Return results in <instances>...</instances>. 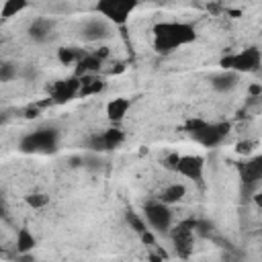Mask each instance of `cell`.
<instances>
[{
    "label": "cell",
    "instance_id": "d6986e66",
    "mask_svg": "<svg viewBox=\"0 0 262 262\" xmlns=\"http://www.w3.org/2000/svg\"><path fill=\"white\" fill-rule=\"evenodd\" d=\"M35 246H37L35 235H33L27 227H20L18 233H16V252H18V254H27V252H31Z\"/></svg>",
    "mask_w": 262,
    "mask_h": 262
},
{
    "label": "cell",
    "instance_id": "4316f807",
    "mask_svg": "<svg viewBox=\"0 0 262 262\" xmlns=\"http://www.w3.org/2000/svg\"><path fill=\"white\" fill-rule=\"evenodd\" d=\"M252 201L262 209V190H256V192H254V196H252Z\"/></svg>",
    "mask_w": 262,
    "mask_h": 262
},
{
    "label": "cell",
    "instance_id": "52a82bcc",
    "mask_svg": "<svg viewBox=\"0 0 262 262\" xmlns=\"http://www.w3.org/2000/svg\"><path fill=\"white\" fill-rule=\"evenodd\" d=\"M143 217L147 225L158 233H170L172 229V209L164 201H149L143 205Z\"/></svg>",
    "mask_w": 262,
    "mask_h": 262
},
{
    "label": "cell",
    "instance_id": "30bf717a",
    "mask_svg": "<svg viewBox=\"0 0 262 262\" xmlns=\"http://www.w3.org/2000/svg\"><path fill=\"white\" fill-rule=\"evenodd\" d=\"M80 86H82V80L80 76H72V78H66V80H57L51 90H49V96H51V102L55 104H66L70 102L72 98L80 96Z\"/></svg>",
    "mask_w": 262,
    "mask_h": 262
},
{
    "label": "cell",
    "instance_id": "ac0fdd59",
    "mask_svg": "<svg viewBox=\"0 0 262 262\" xmlns=\"http://www.w3.org/2000/svg\"><path fill=\"white\" fill-rule=\"evenodd\" d=\"M184 194H186V186L182 182H172L166 188H162V192H160L158 199L164 201V203H168V205H174V203H180L184 199Z\"/></svg>",
    "mask_w": 262,
    "mask_h": 262
},
{
    "label": "cell",
    "instance_id": "44dd1931",
    "mask_svg": "<svg viewBox=\"0 0 262 262\" xmlns=\"http://www.w3.org/2000/svg\"><path fill=\"white\" fill-rule=\"evenodd\" d=\"M125 221H127V225H129L137 235H141L143 231H147V221H145V217H141V215L135 213L133 209H127V211H125Z\"/></svg>",
    "mask_w": 262,
    "mask_h": 262
},
{
    "label": "cell",
    "instance_id": "484cf974",
    "mask_svg": "<svg viewBox=\"0 0 262 262\" xmlns=\"http://www.w3.org/2000/svg\"><path fill=\"white\" fill-rule=\"evenodd\" d=\"M139 239L145 244V246H156V237H154V233H151V229H147V231H143L141 235H139Z\"/></svg>",
    "mask_w": 262,
    "mask_h": 262
},
{
    "label": "cell",
    "instance_id": "3957f363",
    "mask_svg": "<svg viewBox=\"0 0 262 262\" xmlns=\"http://www.w3.org/2000/svg\"><path fill=\"white\" fill-rule=\"evenodd\" d=\"M59 145V131L55 127H39L20 137L18 149L23 154H53Z\"/></svg>",
    "mask_w": 262,
    "mask_h": 262
},
{
    "label": "cell",
    "instance_id": "8fae6325",
    "mask_svg": "<svg viewBox=\"0 0 262 262\" xmlns=\"http://www.w3.org/2000/svg\"><path fill=\"white\" fill-rule=\"evenodd\" d=\"M111 33H113V23H108V20L102 18V16L88 18V20L80 27V37H82L84 41H88V43L108 39Z\"/></svg>",
    "mask_w": 262,
    "mask_h": 262
},
{
    "label": "cell",
    "instance_id": "2e32d148",
    "mask_svg": "<svg viewBox=\"0 0 262 262\" xmlns=\"http://www.w3.org/2000/svg\"><path fill=\"white\" fill-rule=\"evenodd\" d=\"M51 29H53V23L49 18H37V20H33L29 25V37L33 41H37V43H43V41L49 39Z\"/></svg>",
    "mask_w": 262,
    "mask_h": 262
},
{
    "label": "cell",
    "instance_id": "e0dca14e",
    "mask_svg": "<svg viewBox=\"0 0 262 262\" xmlns=\"http://www.w3.org/2000/svg\"><path fill=\"white\" fill-rule=\"evenodd\" d=\"M82 86H80V96H90V94H98L104 88V80L98 74H86L80 76Z\"/></svg>",
    "mask_w": 262,
    "mask_h": 262
},
{
    "label": "cell",
    "instance_id": "603a6c76",
    "mask_svg": "<svg viewBox=\"0 0 262 262\" xmlns=\"http://www.w3.org/2000/svg\"><path fill=\"white\" fill-rule=\"evenodd\" d=\"M25 201H27V205L33 207V209H43V207L49 203V196H47L45 192H31V194L25 196Z\"/></svg>",
    "mask_w": 262,
    "mask_h": 262
},
{
    "label": "cell",
    "instance_id": "5bb4252c",
    "mask_svg": "<svg viewBox=\"0 0 262 262\" xmlns=\"http://www.w3.org/2000/svg\"><path fill=\"white\" fill-rule=\"evenodd\" d=\"M237 78H239V74H237V72L221 70V72L213 74L209 82H211V88H213L215 92H229V90H233V88H235Z\"/></svg>",
    "mask_w": 262,
    "mask_h": 262
},
{
    "label": "cell",
    "instance_id": "277c9868",
    "mask_svg": "<svg viewBox=\"0 0 262 262\" xmlns=\"http://www.w3.org/2000/svg\"><path fill=\"white\" fill-rule=\"evenodd\" d=\"M219 66H221V70H231V72H237V74L258 72L260 66H262V49L256 47V45L244 47L235 53L223 55L219 59Z\"/></svg>",
    "mask_w": 262,
    "mask_h": 262
},
{
    "label": "cell",
    "instance_id": "cb8c5ba5",
    "mask_svg": "<svg viewBox=\"0 0 262 262\" xmlns=\"http://www.w3.org/2000/svg\"><path fill=\"white\" fill-rule=\"evenodd\" d=\"M12 78H16V63L14 61H2V66H0V80L2 82H10Z\"/></svg>",
    "mask_w": 262,
    "mask_h": 262
},
{
    "label": "cell",
    "instance_id": "4fadbf2b",
    "mask_svg": "<svg viewBox=\"0 0 262 262\" xmlns=\"http://www.w3.org/2000/svg\"><path fill=\"white\" fill-rule=\"evenodd\" d=\"M106 55V49L102 51H94V53H84L82 59L76 63V76H86V74H98L100 66H102V59Z\"/></svg>",
    "mask_w": 262,
    "mask_h": 262
},
{
    "label": "cell",
    "instance_id": "d4e9b609",
    "mask_svg": "<svg viewBox=\"0 0 262 262\" xmlns=\"http://www.w3.org/2000/svg\"><path fill=\"white\" fill-rule=\"evenodd\" d=\"M178 160H180V154H168L166 158H162V166H164L166 170H172V172H176Z\"/></svg>",
    "mask_w": 262,
    "mask_h": 262
},
{
    "label": "cell",
    "instance_id": "9c48e42d",
    "mask_svg": "<svg viewBox=\"0 0 262 262\" xmlns=\"http://www.w3.org/2000/svg\"><path fill=\"white\" fill-rule=\"evenodd\" d=\"M123 141H125V133L119 127H111V129H104L102 133H94L86 141V147L92 151H113Z\"/></svg>",
    "mask_w": 262,
    "mask_h": 262
},
{
    "label": "cell",
    "instance_id": "8992f818",
    "mask_svg": "<svg viewBox=\"0 0 262 262\" xmlns=\"http://www.w3.org/2000/svg\"><path fill=\"white\" fill-rule=\"evenodd\" d=\"M237 174L242 182V196H254L258 186L262 184V154H256L237 164Z\"/></svg>",
    "mask_w": 262,
    "mask_h": 262
},
{
    "label": "cell",
    "instance_id": "6da1fadb",
    "mask_svg": "<svg viewBox=\"0 0 262 262\" xmlns=\"http://www.w3.org/2000/svg\"><path fill=\"white\" fill-rule=\"evenodd\" d=\"M154 51L158 55H170L180 47L196 41V29L184 20H160L151 29Z\"/></svg>",
    "mask_w": 262,
    "mask_h": 262
},
{
    "label": "cell",
    "instance_id": "83f0119b",
    "mask_svg": "<svg viewBox=\"0 0 262 262\" xmlns=\"http://www.w3.org/2000/svg\"><path fill=\"white\" fill-rule=\"evenodd\" d=\"M250 94H254V96L262 94V86H258V84H252V86H250Z\"/></svg>",
    "mask_w": 262,
    "mask_h": 262
},
{
    "label": "cell",
    "instance_id": "5b68a950",
    "mask_svg": "<svg viewBox=\"0 0 262 262\" xmlns=\"http://www.w3.org/2000/svg\"><path fill=\"white\" fill-rule=\"evenodd\" d=\"M137 6L139 0H96V12L115 27H123Z\"/></svg>",
    "mask_w": 262,
    "mask_h": 262
},
{
    "label": "cell",
    "instance_id": "ffe728a7",
    "mask_svg": "<svg viewBox=\"0 0 262 262\" xmlns=\"http://www.w3.org/2000/svg\"><path fill=\"white\" fill-rule=\"evenodd\" d=\"M27 6H29V0H4L2 10H0V16H2V20H8V18L20 14Z\"/></svg>",
    "mask_w": 262,
    "mask_h": 262
},
{
    "label": "cell",
    "instance_id": "9a60e30c",
    "mask_svg": "<svg viewBox=\"0 0 262 262\" xmlns=\"http://www.w3.org/2000/svg\"><path fill=\"white\" fill-rule=\"evenodd\" d=\"M129 108H131V100L125 98V96H117V98L108 100V104H106V119L117 125V123H121L125 119Z\"/></svg>",
    "mask_w": 262,
    "mask_h": 262
},
{
    "label": "cell",
    "instance_id": "ba28073f",
    "mask_svg": "<svg viewBox=\"0 0 262 262\" xmlns=\"http://www.w3.org/2000/svg\"><path fill=\"white\" fill-rule=\"evenodd\" d=\"M194 219H186V221H180L176 227L170 229V237H172V244L176 248V254L180 258H188L190 252H192V242H194Z\"/></svg>",
    "mask_w": 262,
    "mask_h": 262
},
{
    "label": "cell",
    "instance_id": "7402d4cb",
    "mask_svg": "<svg viewBox=\"0 0 262 262\" xmlns=\"http://www.w3.org/2000/svg\"><path fill=\"white\" fill-rule=\"evenodd\" d=\"M84 51L78 49V47H61L57 49V59L63 63V66H72V63H78L82 59Z\"/></svg>",
    "mask_w": 262,
    "mask_h": 262
},
{
    "label": "cell",
    "instance_id": "7c38bea8",
    "mask_svg": "<svg viewBox=\"0 0 262 262\" xmlns=\"http://www.w3.org/2000/svg\"><path fill=\"white\" fill-rule=\"evenodd\" d=\"M176 172L192 182H203L205 178V160L203 156H180L178 160V166H176Z\"/></svg>",
    "mask_w": 262,
    "mask_h": 262
},
{
    "label": "cell",
    "instance_id": "7a4b0ae2",
    "mask_svg": "<svg viewBox=\"0 0 262 262\" xmlns=\"http://www.w3.org/2000/svg\"><path fill=\"white\" fill-rule=\"evenodd\" d=\"M184 131L203 147H217L225 141L231 131V123L227 121H205V119H188L184 123Z\"/></svg>",
    "mask_w": 262,
    "mask_h": 262
}]
</instances>
